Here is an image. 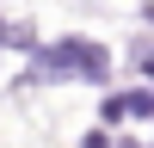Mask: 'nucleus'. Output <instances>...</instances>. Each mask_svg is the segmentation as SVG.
I'll return each mask as SVG.
<instances>
[{"mask_svg":"<svg viewBox=\"0 0 154 148\" xmlns=\"http://www.w3.org/2000/svg\"><path fill=\"white\" fill-rule=\"evenodd\" d=\"M56 74H80V80H105V49L93 43H56L37 56V80H56Z\"/></svg>","mask_w":154,"mask_h":148,"instance_id":"obj_1","label":"nucleus"}]
</instances>
